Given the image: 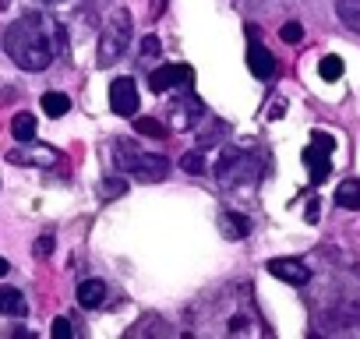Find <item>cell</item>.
I'll use <instances>...</instances> for the list:
<instances>
[{
  "instance_id": "1",
  "label": "cell",
  "mask_w": 360,
  "mask_h": 339,
  "mask_svg": "<svg viewBox=\"0 0 360 339\" xmlns=\"http://www.w3.org/2000/svg\"><path fill=\"white\" fill-rule=\"evenodd\" d=\"M4 50L22 71H46L53 57L64 50V32L46 15H22L4 32Z\"/></svg>"
},
{
  "instance_id": "2",
  "label": "cell",
  "mask_w": 360,
  "mask_h": 339,
  "mask_svg": "<svg viewBox=\"0 0 360 339\" xmlns=\"http://www.w3.org/2000/svg\"><path fill=\"white\" fill-rule=\"evenodd\" d=\"M113 162H117L120 174H127V177H134V181H141V184L166 181V174H169L166 155L145 152V148H138L134 141H124V138H117V145H113Z\"/></svg>"
},
{
  "instance_id": "3",
  "label": "cell",
  "mask_w": 360,
  "mask_h": 339,
  "mask_svg": "<svg viewBox=\"0 0 360 339\" xmlns=\"http://www.w3.org/2000/svg\"><path fill=\"white\" fill-rule=\"evenodd\" d=\"M212 174H216L219 188H244V184H255L262 177V162L255 155H248L244 148H223Z\"/></svg>"
},
{
  "instance_id": "4",
  "label": "cell",
  "mask_w": 360,
  "mask_h": 339,
  "mask_svg": "<svg viewBox=\"0 0 360 339\" xmlns=\"http://www.w3.org/2000/svg\"><path fill=\"white\" fill-rule=\"evenodd\" d=\"M127 43H131V11H127V8H117V11L110 15L103 36H99V68L117 64V60L124 57Z\"/></svg>"
},
{
  "instance_id": "5",
  "label": "cell",
  "mask_w": 360,
  "mask_h": 339,
  "mask_svg": "<svg viewBox=\"0 0 360 339\" xmlns=\"http://www.w3.org/2000/svg\"><path fill=\"white\" fill-rule=\"evenodd\" d=\"M332 148H335V138L328 131H311V145L304 148V162L311 166V184H325L328 181Z\"/></svg>"
},
{
  "instance_id": "6",
  "label": "cell",
  "mask_w": 360,
  "mask_h": 339,
  "mask_svg": "<svg viewBox=\"0 0 360 339\" xmlns=\"http://www.w3.org/2000/svg\"><path fill=\"white\" fill-rule=\"evenodd\" d=\"M148 85L155 96L173 92V89H191L195 85V68L191 64H162L148 75Z\"/></svg>"
},
{
  "instance_id": "7",
  "label": "cell",
  "mask_w": 360,
  "mask_h": 339,
  "mask_svg": "<svg viewBox=\"0 0 360 339\" xmlns=\"http://www.w3.org/2000/svg\"><path fill=\"white\" fill-rule=\"evenodd\" d=\"M248 68H251V75H255L258 82H269V78L279 75L276 57H272L269 46H262V39H258V25H248Z\"/></svg>"
},
{
  "instance_id": "8",
  "label": "cell",
  "mask_w": 360,
  "mask_h": 339,
  "mask_svg": "<svg viewBox=\"0 0 360 339\" xmlns=\"http://www.w3.org/2000/svg\"><path fill=\"white\" fill-rule=\"evenodd\" d=\"M166 113H169V124L176 131H188V127H195L205 117V106H202V99L191 89H180V99H173Z\"/></svg>"
},
{
  "instance_id": "9",
  "label": "cell",
  "mask_w": 360,
  "mask_h": 339,
  "mask_svg": "<svg viewBox=\"0 0 360 339\" xmlns=\"http://www.w3.org/2000/svg\"><path fill=\"white\" fill-rule=\"evenodd\" d=\"M8 162H22V166H53V162H64V155L50 145H36V141H22V148H11L8 152Z\"/></svg>"
},
{
  "instance_id": "10",
  "label": "cell",
  "mask_w": 360,
  "mask_h": 339,
  "mask_svg": "<svg viewBox=\"0 0 360 339\" xmlns=\"http://www.w3.org/2000/svg\"><path fill=\"white\" fill-rule=\"evenodd\" d=\"M138 89H134V78H117L110 85V110L117 117H134L138 113Z\"/></svg>"
},
{
  "instance_id": "11",
  "label": "cell",
  "mask_w": 360,
  "mask_h": 339,
  "mask_svg": "<svg viewBox=\"0 0 360 339\" xmlns=\"http://www.w3.org/2000/svg\"><path fill=\"white\" fill-rule=\"evenodd\" d=\"M265 269H269L279 283H290V286H307V283H311V269H307L300 258H272Z\"/></svg>"
},
{
  "instance_id": "12",
  "label": "cell",
  "mask_w": 360,
  "mask_h": 339,
  "mask_svg": "<svg viewBox=\"0 0 360 339\" xmlns=\"http://www.w3.org/2000/svg\"><path fill=\"white\" fill-rule=\"evenodd\" d=\"M219 230H223L226 241H244L251 234V219L244 212H223L219 216Z\"/></svg>"
},
{
  "instance_id": "13",
  "label": "cell",
  "mask_w": 360,
  "mask_h": 339,
  "mask_svg": "<svg viewBox=\"0 0 360 339\" xmlns=\"http://www.w3.org/2000/svg\"><path fill=\"white\" fill-rule=\"evenodd\" d=\"M0 314H8V318H25V314H29V304H25L22 290L0 286Z\"/></svg>"
},
{
  "instance_id": "14",
  "label": "cell",
  "mask_w": 360,
  "mask_h": 339,
  "mask_svg": "<svg viewBox=\"0 0 360 339\" xmlns=\"http://www.w3.org/2000/svg\"><path fill=\"white\" fill-rule=\"evenodd\" d=\"M106 300V283L103 279H82L78 283V304L82 307H99Z\"/></svg>"
},
{
  "instance_id": "15",
  "label": "cell",
  "mask_w": 360,
  "mask_h": 339,
  "mask_svg": "<svg viewBox=\"0 0 360 339\" xmlns=\"http://www.w3.org/2000/svg\"><path fill=\"white\" fill-rule=\"evenodd\" d=\"M335 205L346 209V212H356V209H360V181H356V177H346V181L335 188Z\"/></svg>"
},
{
  "instance_id": "16",
  "label": "cell",
  "mask_w": 360,
  "mask_h": 339,
  "mask_svg": "<svg viewBox=\"0 0 360 339\" xmlns=\"http://www.w3.org/2000/svg\"><path fill=\"white\" fill-rule=\"evenodd\" d=\"M11 134H15V141H36V113H15V120H11Z\"/></svg>"
},
{
  "instance_id": "17",
  "label": "cell",
  "mask_w": 360,
  "mask_h": 339,
  "mask_svg": "<svg viewBox=\"0 0 360 339\" xmlns=\"http://www.w3.org/2000/svg\"><path fill=\"white\" fill-rule=\"evenodd\" d=\"M335 11H339L342 25H349L353 32H360V0H339Z\"/></svg>"
},
{
  "instance_id": "18",
  "label": "cell",
  "mask_w": 360,
  "mask_h": 339,
  "mask_svg": "<svg viewBox=\"0 0 360 339\" xmlns=\"http://www.w3.org/2000/svg\"><path fill=\"white\" fill-rule=\"evenodd\" d=\"M68 110H71V99H68L64 92H46V96H43V113H50L53 120L64 117Z\"/></svg>"
},
{
  "instance_id": "19",
  "label": "cell",
  "mask_w": 360,
  "mask_h": 339,
  "mask_svg": "<svg viewBox=\"0 0 360 339\" xmlns=\"http://www.w3.org/2000/svg\"><path fill=\"white\" fill-rule=\"evenodd\" d=\"M318 75H321L325 82H335V78H342V57H335V53L321 57V60H318Z\"/></svg>"
},
{
  "instance_id": "20",
  "label": "cell",
  "mask_w": 360,
  "mask_h": 339,
  "mask_svg": "<svg viewBox=\"0 0 360 339\" xmlns=\"http://www.w3.org/2000/svg\"><path fill=\"white\" fill-rule=\"evenodd\" d=\"M134 131L145 134V138H162V134H166V124L155 120V117H138V120H134Z\"/></svg>"
},
{
  "instance_id": "21",
  "label": "cell",
  "mask_w": 360,
  "mask_h": 339,
  "mask_svg": "<svg viewBox=\"0 0 360 339\" xmlns=\"http://www.w3.org/2000/svg\"><path fill=\"white\" fill-rule=\"evenodd\" d=\"M180 170H184V174H191V177H202V174H205V155H202V148H195V152H188L184 159H180Z\"/></svg>"
},
{
  "instance_id": "22",
  "label": "cell",
  "mask_w": 360,
  "mask_h": 339,
  "mask_svg": "<svg viewBox=\"0 0 360 339\" xmlns=\"http://www.w3.org/2000/svg\"><path fill=\"white\" fill-rule=\"evenodd\" d=\"M279 36H283V43H290V46H297V43L304 39V25H300V22H286V25L279 29Z\"/></svg>"
},
{
  "instance_id": "23",
  "label": "cell",
  "mask_w": 360,
  "mask_h": 339,
  "mask_svg": "<svg viewBox=\"0 0 360 339\" xmlns=\"http://www.w3.org/2000/svg\"><path fill=\"white\" fill-rule=\"evenodd\" d=\"M159 53H162V43H159L155 36H145V39H141V60H155Z\"/></svg>"
},
{
  "instance_id": "24",
  "label": "cell",
  "mask_w": 360,
  "mask_h": 339,
  "mask_svg": "<svg viewBox=\"0 0 360 339\" xmlns=\"http://www.w3.org/2000/svg\"><path fill=\"white\" fill-rule=\"evenodd\" d=\"M53 244H57V241H53V234H43V237L36 241V248H32V251H36V258H50V255H53Z\"/></svg>"
},
{
  "instance_id": "25",
  "label": "cell",
  "mask_w": 360,
  "mask_h": 339,
  "mask_svg": "<svg viewBox=\"0 0 360 339\" xmlns=\"http://www.w3.org/2000/svg\"><path fill=\"white\" fill-rule=\"evenodd\" d=\"M50 332H53V339H71V335H75V328H71V321H68V318H53Z\"/></svg>"
},
{
  "instance_id": "26",
  "label": "cell",
  "mask_w": 360,
  "mask_h": 339,
  "mask_svg": "<svg viewBox=\"0 0 360 339\" xmlns=\"http://www.w3.org/2000/svg\"><path fill=\"white\" fill-rule=\"evenodd\" d=\"M124 191H127V181H117V177L103 181V195H106V198H117V195H124Z\"/></svg>"
},
{
  "instance_id": "27",
  "label": "cell",
  "mask_w": 360,
  "mask_h": 339,
  "mask_svg": "<svg viewBox=\"0 0 360 339\" xmlns=\"http://www.w3.org/2000/svg\"><path fill=\"white\" fill-rule=\"evenodd\" d=\"M166 4H169V0H148V18L159 22V18L166 15Z\"/></svg>"
},
{
  "instance_id": "28",
  "label": "cell",
  "mask_w": 360,
  "mask_h": 339,
  "mask_svg": "<svg viewBox=\"0 0 360 339\" xmlns=\"http://www.w3.org/2000/svg\"><path fill=\"white\" fill-rule=\"evenodd\" d=\"M283 110H286V103H283V99H279V103H272V106H269V120H279V117H286Z\"/></svg>"
},
{
  "instance_id": "29",
  "label": "cell",
  "mask_w": 360,
  "mask_h": 339,
  "mask_svg": "<svg viewBox=\"0 0 360 339\" xmlns=\"http://www.w3.org/2000/svg\"><path fill=\"white\" fill-rule=\"evenodd\" d=\"M307 219H311V223L318 219V202H314V198H311V205H307Z\"/></svg>"
},
{
  "instance_id": "30",
  "label": "cell",
  "mask_w": 360,
  "mask_h": 339,
  "mask_svg": "<svg viewBox=\"0 0 360 339\" xmlns=\"http://www.w3.org/2000/svg\"><path fill=\"white\" fill-rule=\"evenodd\" d=\"M8 269H11V265H8V258H0V276H8Z\"/></svg>"
},
{
  "instance_id": "31",
  "label": "cell",
  "mask_w": 360,
  "mask_h": 339,
  "mask_svg": "<svg viewBox=\"0 0 360 339\" xmlns=\"http://www.w3.org/2000/svg\"><path fill=\"white\" fill-rule=\"evenodd\" d=\"M8 4H11V0H0V11H4V8H8Z\"/></svg>"
}]
</instances>
